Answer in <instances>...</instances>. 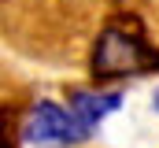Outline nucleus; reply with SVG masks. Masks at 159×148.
Wrapping results in <instances>:
<instances>
[{"label":"nucleus","instance_id":"20e7f679","mask_svg":"<svg viewBox=\"0 0 159 148\" xmlns=\"http://www.w3.org/2000/svg\"><path fill=\"white\" fill-rule=\"evenodd\" d=\"M0 148H19V118L11 108H0Z\"/></svg>","mask_w":159,"mask_h":148},{"label":"nucleus","instance_id":"7ed1b4c3","mask_svg":"<svg viewBox=\"0 0 159 148\" xmlns=\"http://www.w3.org/2000/svg\"><path fill=\"white\" fill-rule=\"evenodd\" d=\"M70 104H74L70 111H74L81 122H85V126L96 133L100 118H107L111 111L119 108V104H122V96H119V93H74V100H70Z\"/></svg>","mask_w":159,"mask_h":148},{"label":"nucleus","instance_id":"f03ea898","mask_svg":"<svg viewBox=\"0 0 159 148\" xmlns=\"http://www.w3.org/2000/svg\"><path fill=\"white\" fill-rule=\"evenodd\" d=\"M26 137L37 145H78L93 137V130L81 122L70 108H59L52 100H41L26 118Z\"/></svg>","mask_w":159,"mask_h":148},{"label":"nucleus","instance_id":"f257e3e1","mask_svg":"<svg viewBox=\"0 0 159 148\" xmlns=\"http://www.w3.org/2000/svg\"><path fill=\"white\" fill-rule=\"evenodd\" d=\"M156 67H159V52L137 34H126L119 26L104 30V37L93 48V74L96 78H126V74H144Z\"/></svg>","mask_w":159,"mask_h":148}]
</instances>
